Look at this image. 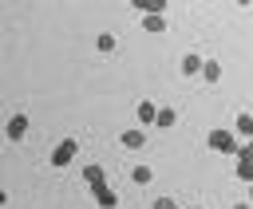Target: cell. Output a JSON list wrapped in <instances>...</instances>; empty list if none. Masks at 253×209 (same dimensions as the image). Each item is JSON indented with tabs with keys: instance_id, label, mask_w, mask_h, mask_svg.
Here are the masks:
<instances>
[{
	"instance_id": "obj_1",
	"label": "cell",
	"mask_w": 253,
	"mask_h": 209,
	"mask_svg": "<svg viewBox=\"0 0 253 209\" xmlns=\"http://www.w3.org/2000/svg\"><path fill=\"white\" fill-rule=\"evenodd\" d=\"M206 146H210V150H217V154H233V158H237V150H241V142L233 138V130H221V126L206 134Z\"/></svg>"
},
{
	"instance_id": "obj_2",
	"label": "cell",
	"mask_w": 253,
	"mask_h": 209,
	"mask_svg": "<svg viewBox=\"0 0 253 209\" xmlns=\"http://www.w3.org/2000/svg\"><path fill=\"white\" fill-rule=\"evenodd\" d=\"M75 154H79V142H75V138H63V142L51 150L47 162H51V170H67V166L75 162Z\"/></svg>"
},
{
	"instance_id": "obj_3",
	"label": "cell",
	"mask_w": 253,
	"mask_h": 209,
	"mask_svg": "<svg viewBox=\"0 0 253 209\" xmlns=\"http://www.w3.org/2000/svg\"><path fill=\"white\" fill-rule=\"evenodd\" d=\"M28 126H32V122H28V114L20 110V114H12V118H8V126H4V134H8L12 142H20V138L28 134Z\"/></svg>"
},
{
	"instance_id": "obj_4",
	"label": "cell",
	"mask_w": 253,
	"mask_h": 209,
	"mask_svg": "<svg viewBox=\"0 0 253 209\" xmlns=\"http://www.w3.org/2000/svg\"><path fill=\"white\" fill-rule=\"evenodd\" d=\"M119 142H123V150H142V146H146V130H142V126L123 130V134H119Z\"/></svg>"
},
{
	"instance_id": "obj_5",
	"label": "cell",
	"mask_w": 253,
	"mask_h": 209,
	"mask_svg": "<svg viewBox=\"0 0 253 209\" xmlns=\"http://www.w3.org/2000/svg\"><path fill=\"white\" fill-rule=\"evenodd\" d=\"M233 138H237V142H249V138H253V114H249V110L237 114V122H233Z\"/></svg>"
},
{
	"instance_id": "obj_6",
	"label": "cell",
	"mask_w": 253,
	"mask_h": 209,
	"mask_svg": "<svg viewBox=\"0 0 253 209\" xmlns=\"http://www.w3.org/2000/svg\"><path fill=\"white\" fill-rule=\"evenodd\" d=\"M130 8H138L142 16H162L166 12V0H130Z\"/></svg>"
},
{
	"instance_id": "obj_7",
	"label": "cell",
	"mask_w": 253,
	"mask_h": 209,
	"mask_svg": "<svg viewBox=\"0 0 253 209\" xmlns=\"http://www.w3.org/2000/svg\"><path fill=\"white\" fill-rule=\"evenodd\" d=\"M91 193H95V201H99L103 209H115V205H119V197H115V189H111L107 181H103V185H95Z\"/></svg>"
},
{
	"instance_id": "obj_8",
	"label": "cell",
	"mask_w": 253,
	"mask_h": 209,
	"mask_svg": "<svg viewBox=\"0 0 253 209\" xmlns=\"http://www.w3.org/2000/svg\"><path fill=\"white\" fill-rule=\"evenodd\" d=\"M134 114H138V122H142V126H154V114H158V106H154L150 99H142V103L134 106Z\"/></svg>"
},
{
	"instance_id": "obj_9",
	"label": "cell",
	"mask_w": 253,
	"mask_h": 209,
	"mask_svg": "<svg viewBox=\"0 0 253 209\" xmlns=\"http://www.w3.org/2000/svg\"><path fill=\"white\" fill-rule=\"evenodd\" d=\"M174 122H178V110H174V106H158V114H154V126H158V130H170Z\"/></svg>"
},
{
	"instance_id": "obj_10",
	"label": "cell",
	"mask_w": 253,
	"mask_h": 209,
	"mask_svg": "<svg viewBox=\"0 0 253 209\" xmlns=\"http://www.w3.org/2000/svg\"><path fill=\"white\" fill-rule=\"evenodd\" d=\"M202 79L206 83H221V63L217 59H202Z\"/></svg>"
},
{
	"instance_id": "obj_11",
	"label": "cell",
	"mask_w": 253,
	"mask_h": 209,
	"mask_svg": "<svg viewBox=\"0 0 253 209\" xmlns=\"http://www.w3.org/2000/svg\"><path fill=\"white\" fill-rule=\"evenodd\" d=\"M83 181H87L91 189H95V185H103V181H107V174H103V166H87V170H83Z\"/></svg>"
},
{
	"instance_id": "obj_12",
	"label": "cell",
	"mask_w": 253,
	"mask_h": 209,
	"mask_svg": "<svg viewBox=\"0 0 253 209\" xmlns=\"http://www.w3.org/2000/svg\"><path fill=\"white\" fill-rule=\"evenodd\" d=\"M130 181H134V185H150V181H154V170H150V166H134V170H130Z\"/></svg>"
},
{
	"instance_id": "obj_13",
	"label": "cell",
	"mask_w": 253,
	"mask_h": 209,
	"mask_svg": "<svg viewBox=\"0 0 253 209\" xmlns=\"http://www.w3.org/2000/svg\"><path fill=\"white\" fill-rule=\"evenodd\" d=\"M182 75H202V55H194V51H190V55L182 59Z\"/></svg>"
},
{
	"instance_id": "obj_14",
	"label": "cell",
	"mask_w": 253,
	"mask_h": 209,
	"mask_svg": "<svg viewBox=\"0 0 253 209\" xmlns=\"http://www.w3.org/2000/svg\"><path fill=\"white\" fill-rule=\"evenodd\" d=\"M142 28H146V32H158V35H162V32H166V16H142Z\"/></svg>"
},
{
	"instance_id": "obj_15",
	"label": "cell",
	"mask_w": 253,
	"mask_h": 209,
	"mask_svg": "<svg viewBox=\"0 0 253 209\" xmlns=\"http://www.w3.org/2000/svg\"><path fill=\"white\" fill-rule=\"evenodd\" d=\"M95 47H99L103 55H111V51H115V35H111V32H99V35H95Z\"/></svg>"
},
{
	"instance_id": "obj_16",
	"label": "cell",
	"mask_w": 253,
	"mask_h": 209,
	"mask_svg": "<svg viewBox=\"0 0 253 209\" xmlns=\"http://www.w3.org/2000/svg\"><path fill=\"white\" fill-rule=\"evenodd\" d=\"M233 174H237V181L253 185V166H249V162H241V158H237V170H233Z\"/></svg>"
},
{
	"instance_id": "obj_17",
	"label": "cell",
	"mask_w": 253,
	"mask_h": 209,
	"mask_svg": "<svg viewBox=\"0 0 253 209\" xmlns=\"http://www.w3.org/2000/svg\"><path fill=\"white\" fill-rule=\"evenodd\" d=\"M237 158H241V162H249V166H253V138H249V142H241V150H237Z\"/></svg>"
},
{
	"instance_id": "obj_18",
	"label": "cell",
	"mask_w": 253,
	"mask_h": 209,
	"mask_svg": "<svg viewBox=\"0 0 253 209\" xmlns=\"http://www.w3.org/2000/svg\"><path fill=\"white\" fill-rule=\"evenodd\" d=\"M154 209H178V201H174V197H158V201H154Z\"/></svg>"
},
{
	"instance_id": "obj_19",
	"label": "cell",
	"mask_w": 253,
	"mask_h": 209,
	"mask_svg": "<svg viewBox=\"0 0 253 209\" xmlns=\"http://www.w3.org/2000/svg\"><path fill=\"white\" fill-rule=\"evenodd\" d=\"M233 209H253V205H249V201H237V205H233Z\"/></svg>"
},
{
	"instance_id": "obj_20",
	"label": "cell",
	"mask_w": 253,
	"mask_h": 209,
	"mask_svg": "<svg viewBox=\"0 0 253 209\" xmlns=\"http://www.w3.org/2000/svg\"><path fill=\"white\" fill-rule=\"evenodd\" d=\"M0 205H8V189H0Z\"/></svg>"
},
{
	"instance_id": "obj_21",
	"label": "cell",
	"mask_w": 253,
	"mask_h": 209,
	"mask_svg": "<svg viewBox=\"0 0 253 209\" xmlns=\"http://www.w3.org/2000/svg\"><path fill=\"white\" fill-rule=\"evenodd\" d=\"M249 205H253V185H249Z\"/></svg>"
},
{
	"instance_id": "obj_22",
	"label": "cell",
	"mask_w": 253,
	"mask_h": 209,
	"mask_svg": "<svg viewBox=\"0 0 253 209\" xmlns=\"http://www.w3.org/2000/svg\"><path fill=\"white\" fill-rule=\"evenodd\" d=\"M190 209H202V205H190Z\"/></svg>"
}]
</instances>
